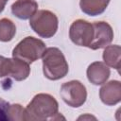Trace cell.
Returning <instances> with one entry per match:
<instances>
[{
  "label": "cell",
  "instance_id": "cell-1",
  "mask_svg": "<svg viewBox=\"0 0 121 121\" xmlns=\"http://www.w3.org/2000/svg\"><path fill=\"white\" fill-rule=\"evenodd\" d=\"M26 109V121H45L64 119L59 112V103L49 94H38L27 104Z\"/></svg>",
  "mask_w": 121,
  "mask_h": 121
},
{
  "label": "cell",
  "instance_id": "cell-2",
  "mask_svg": "<svg viewBox=\"0 0 121 121\" xmlns=\"http://www.w3.org/2000/svg\"><path fill=\"white\" fill-rule=\"evenodd\" d=\"M42 60L43 73L49 80H58L67 75L69 66L63 53L59 48H46L43 54Z\"/></svg>",
  "mask_w": 121,
  "mask_h": 121
},
{
  "label": "cell",
  "instance_id": "cell-3",
  "mask_svg": "<svg viewBox=\"0 0 121 121\" xmlns=\"http://www.w3.org/2000/svg\"><path fill=\"white\" fill-rule=\"evenodd\" d=\"M29 26L40 37L47 39L56 34L59 26V19L54 12L47 9H41L37 10L29 18Z\"/></svg>",
  "mask_w": 121,
  "mask_h": 121
},
{
  "label": "cell",
  "instance_id": "cell-4",
  "mask_svg": "<svg viewBox=\"0 0 121 121\" xmlns=\"http://www.w3.org/2000/svg\"><path fill=\"white\" fill-rule=\"evenodd\" d=\"M46 49L45 43L35 37L27 36L20 41L12 50V57L32 63L43 57Z\"/></svg>",
  "mask_w": 121,
  "mask_h": 121
},
{
  "label": "cell",
  "instance_id": "cell-5",
  "mask_svg": "<svg viewBox=\"0 0 121 121\" xmlns=\"http://www.w3.org/2000/svg\"><path fill=\"white\" fill-rule=\"evenodd\" d=\"M60 95L62 100L72 108L82 106L87 99V90L79 80H70L60 86Z\"/></svg>",
  "mask_w": 121,
  "mask_h": 121
},
{
  "label": "cell",
  "instance_id": "cell-6",
  "mask_svg": "<svg viewBox=\"0 0 121 121\" xmlns=\"http://www.w3.org/2000/svg\"><path fill=\"white\" fill-rule=\"evenodd\" d=\"M94 37L93 24L90 22L78 19L74 21L69 28V38L73 43L78 46L89 47Z\"/></svg>",
  "mask_w": 121,
  "mask_h": 121
},
{
  "label": "cell",
  "instance_id": "cell-7",
  "mask_svg": "<svg viewBox=\"0 0 121 121\" xmlns=\"http://www.w3.org/2000/svg\"><path fill=\"white\" fill-rule=\"evenodd\" d=\"M94 37L89 48L92 50H97L109 45L113 40V30L110 24L104 21H98L93 23Z\"/></svg>",
  "mask_w": 121,
  "mask_h": 121
},
{
  "label": "cell",
  "instance_id": "cell-8",
  "mask_svg": "<svg viewBox=\"0 0 121 121\" xmlns=\"http://www.w3.org/2000/svg\"><path fill=\"white\" fill-rule=\"evenodd\" d=\"M99 97L102 103L107 106H113L121 101V82L110 80L102 84L99 90Z\"/></svg>",
  "mask_w": 121,
  "mask_h": 121
},
{
  "label": "cell",
  "instance_id": "cell-9",
  "mask_svg": "<svg viewBox=\"0 0 121 121\" xmlns=\"http://www.w3.org/2000/svg\"><path fill=\"white\" fill-rule=\"evenodd\" d=\"M88 80L94 85H102L110 78V68L102 61L92 62L86 71Z\"/></svg>",
  "mask_w": 121,
  "mask_h": 121
},
{
  "label": "cell",
  "instance_id": "cell-10",
  "mask_svg": "<svg viewBox=\"0 0 121 121\" xmlns=\"http://www.w3.org/2000/svg\"><path fill=\"white\" fill-rule=\"evenodd\" d=\"M30 74L29 63L16 59L8 58V76L11 77L16 81H22L28 78Z\"/></svg>",
  "mask_w": 121,
  "mask_h": 121
},
{
  "label": "cell",
  "instance_id": "cell-11",
  "mask_svg": "<svg viewBox=\"0 0 121 121\" xmlns=\"http://www.w3.org/2000/svg\"><path fill=\"white\" fill-rule=\"evenodd\" d=\"M37 10L38 3L35 0H16L11 5L12 14L21 20L29 19Z\"/></svg>",
  "mask_w": 121,
  "mask_h": 121
},
{
  "label": "cell",
  "instance_id": "cell-12",
  "mask_svg": "<svg viewBox=\"0 0 121 121\" xmlns=\"http://www.w3.org/2000/svg\"><path fill=\"white\" fill-rule=\"evenodd\" d=\"M102 58L104 63L108 67H112L116 69L119 72L121 65V48L118 44L107 45L104 47V51L102 54Z\"/></svg>",
  "mask_w": 121,
  "mask_h": 121
},
{
  "label": "cell",
  "instance_id": "cell-13",
  "mask_svg": "<svg viewBox=\"0 0 121 121\" xmlns=\"http://www.w3.org/2000/svg\"><path fill=\"white\" fill-rule=\"evenodd\" d=\"M111 0H80L79 7L83 13L96 16L105 11Z\"/></svg>",
  "mask_w": 121,
  "mask_h": 121
},
{
  "label": "cell",
  "instance_id": "cell-14",
  "mask_svg": "<svg viewBox=\"0 0 121 121\" xmlns=\"http://www.w3.org/2000/svg\"><path fill=\"white\" fill-rule=\"evenodd\" d=\"M16 34V26L9 18L0 19V42H10Z\"/></svg>",
  "mask_w": 121,
  "mask_h": 121
},
{
  "label": "cell",
  "instance_id": "cell-15",
  "mask_svg": "<svg viewBox=\"0 0 121 121\" xmlns=\"http://www.w3.org/2000/svg\"><path fill=\"white\" fill-rule=\"evenodd\" d=\"M8 120L12 121H26V109L22 105L15 103L8 106L7 109Z\"/></svg>",
  "mask_w": 121,
  "mask_h": 121
},
{
  "label": "cell",
  "instance_id": "cell-16",
  "mask_svg": "<svg viewBox=\"0 0 121 121\" xmlns=\"http://www.w3.org/2000/svg\"><path fill=\"white\" fill-rule=\"evenodd\" d=\"M8 76V58L0 56V78Z\"/></svg>",
  "mask_w": 121,
  "mask_h": 121
},
{
  "label": "cell",
  "instance_id": "cell-17",
  "mask_svg": "<svg viewBox=\"0 0 121 121\" xmlns=\"http://www.w3.org/2000/svg\"><path fill=\"white\" fill-rule=\"evenodd\" d=\"M9 104L4 100L2 97H0V120H8L7 116V109Z\"/></svg>",
  "mask_w": 121,
  "mask_h": 121
},
{
  "label": "cell",
  "instance_id": "cell-18",
  "mask_svg": "<svg viewBox=\"0 0 121 121\" xmlns=\"http://www.w3.org/2000/svg\"><path fill=\"white\" fill-rule=\"evenodd\" d=\"M5 7H6V1L5 0H0V13L4 10Z\"/></svg>",
  "mask_w": 121,
  "mask_h": 121
},
{
  "label": "cell",
  "instance_id": "cell-19",
  "mask_svg": "<svg viewBox=\"0 0 121 121\" xmlns=\"http://www.w3.org/2000/svg\"><path fill=\"white\" fill-rule=\"evenodd\" d=\"M85 118H94V119H95V117H93V116H90V115H87V114H86L85 116H80L78 119H85Z\"/></svg>",
  "mask_w": 121,
  "mask_h": 121
},
{
  "label": "cell",
  "instance_id": "cell-20",
  "mask_svg": "<svg viewBox=\"0 0 121 121\" xmlns=\"http://www.w3.org/2000/svg\"><path fill=\"white\" fill-rule=\"evenodd\" d=\"M5 1H6V2H7V1H8V0H5Z\"/></svg>",
  "mask_w": 121,
  "mask_h": 121
}]
</instances>
